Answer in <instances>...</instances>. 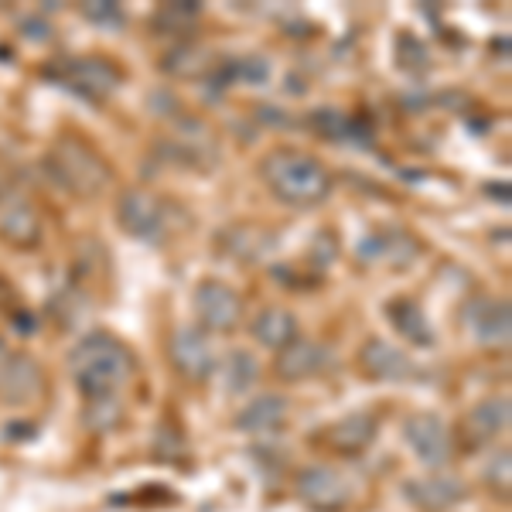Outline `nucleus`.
I'll use <instances>...</instances> for the list:
<instances>
[{"label": "nucleus", "mask_w": 512, "mask_h": 512, "mask_svg": "<svg viewBox=\"0 0 512 512\" xmlns=\"http://www.w3.org/2000/svg\"><path fill=\"white\" fill-rule=\"evenodd\" d=\"M72 376H76L79 390L89 400H103V396H117L120 386H127V379L134 376V359L123 349L117 338L93 332L72 349L69 355Z\"/></svg>", "instance_id": "1"}, {"label": "nucleus", "mask_w": 512, "mask_h": 512, "mask_svg": "<svg viewBox=\"0 0 512 512\" xmlns=\"http://www.w3.org/2000/svg\"><path fill=\"white\" fill-rule=\"evenodd\" d=\"M260 175L280 202H291V205H318L325 202L328 188H332L325 164L301 151H291V147L270 151L260 161Z\"/></svg>", "instance_id": "2"}, {"label": "nucleus", "mask_w": 512, "mask_h": 512, "mask_svg": "<svg viewBox=\"0 0 512 512\" xmlns=\"http://www.w3.org/2000/svg\"><path fill=\"white\" fill-rule=\"evenodd\" d=\"M45 164L55 175V181L69 188L72 195L93 198L110 185V168H106V161L99 158L93 147L82 144V140H72V137L59 140V144L48 151Z\"/></svg>", "instance_id": "3"}, {"label": "nucleus", "mask_w": 512, "mask_h": 512, "mask_svg": "<svg viewBox=\"0 0 512 512\" xmlns=\"http://www.w3.org/2000/svg\"><path fill=\"white\" fill-rule=\"evenodd\" d=\"M55 76H59V82H65V89L93 99V103L120 89V72L106 59H96V55L93 59H62L55 65Z\"/></svg>", "instance_id": "4"}, {"label": "nucleus", "mask_w": 512, "mask_h": 512, "mask_svg": "<svg viewBox=\"0 0 512 512\" xmlns=\"http://www.w3.org/2000/svg\"><path fill=\"white\" fill-rule=\"evenodd\" d=\"M403 434H407V444L410 451L417 454L424 465L431 468H444L454 454V441H451V431L444 427L441 417L434 414H417L403 424Z\"/></svg>", "instance_id": "5"}, {"label": "nucleus", "mask_w": 512, "mask_h": 512, "mask_svg": "<svg viewBox=\"0 0 512 512\" xmlns=\"http://www.w3.org/2000/svg\"><path fill=\"white\" fill-rule=\"evenodd\" d=\"M465 328L472 332L475 342L489 345V349H506L509 345V304L495 301V297H475V301L465 304Z\"/></svg>", "instance_id": "6"}, {"label": "nucleus", "mask_w": 512, "mask_h": 512, "mask_svg": "<svg viewBox=\"0 0 512 512\" xmlns=\"http://www.w3.org/2000/svg\"><path fill=\"white\" fill-rule=\"evenodd\" d=\"M195 315L205 328H216V332H233L243 318V301L233 287L219 284V280H205L195 291Z\"/></svg>", "instance_id": "7"}, {"label": "nucleus", "mask_w": 512, "mask_h": 512, "mask_svg": "<svg viewBox=\"0 0 512 512\" xmlns=\"http://www.w3.org/2000/svg\"><path fill=\"white\" fill-rule=\"evenodd\" d=\"M120 226L127 229L134 239H144V243H158L164 236V205L161 198H154L151 192H127L117 205Z\"/></svg>", "instance_id": "8"}, {"label": "nucleus", "mask_w": 512, "mask_h": 512, "mask_svg": "<svg viewBox=\"0 0 512 512\" xmlns=\"http://www.w3.org/2000/svg\"><path fill=\"white\" fill-rule=\"evenodd\" d=\"M297 495L318 512H338L349 502V489L332 468H308L297 475Z\"/></svg>", "instance_id": "9"}, {"label": "nucleus", "mask_w": 512, "mask_h": 512, "mask_svg": "<svg viewBox=\"0 0 512 512\" xmlns=\"http://www.w3.org/2000/svg\"><path fill=\"white\" fill-rule=\"evenodd\" d=\"M171 362L188 379H205L216 369V355H212L209 338L198 328H178L175 338H171Z\"/></svg>", "instance_id": "10"}, {"label": "nucleus", "mask_w": 512, "mask_h": 512, "mask_svg": "<svg viewBox=\"0 0 512 512\" xmlns=\"http://www.w3.org/2000/svg\"><path fill=\"white\" fill-rule=\"evenodd\" d=\"M168 158L192 164V168H205V164L216 161V137H212V130L205 123L181 120L178 134L168 140Z\"/></svg>", "instance_id": "11"}, {"label": "nucleus", "mask_w": 512, "mask_h": 512, "mask_svg": "<svg viewBox=\"0 0 512 512\" xmlns=\"http://www.w3.org/2000/svg\"><path fill=\"white\" fill-rule=\"evenodd\" d=\"M359 362L373 379H383V383H400V379L414 376V362L407 359L396 345L383 342V338H369L359 352Z\"/></svg>", "instance_id": "12"}, {"label": "nucleus", "mask_w": 512, "mask_h": 512, "mask_svg": "<svg viewBox=\"0 0 512 512\" xmlns=\"http://www.w3.org/2000/svg\"><path fill=\"white\" fill-rule=\"evenodd\" d=\"M325 366H328V349L318 342H304V338H297V342H291L287 349H280V355H277V376L287 379V383L315 376Z\"/></svg>", "instance_id": "13"}, {"label": "nucleus", "mask_w": 512, "mask_h": 512, "mask_svg": "<svg viewBox=\"0 0 512 512\" xmlns=\"http://www.w3.org/2000/svg\"><path fill=\"white\" fill-rule=\"evenodd\" d=\"M376 431H379V424L373 414H349L328 431V444H332L338 454H359L376 441Z\"/></svg>", "instance_id": "14"}, {"label": "nucleus", "mask_w": 512, "mask_h": 512, "mask_svg": "<svg viewBox=\"0 0 512 512\" xmlns=\"http://www.w3.org/2000/svg\"><path fill=\"white\" fill-rule=\"evenodd\" d=\"M0 386H4V396L11 403H24V400H31V396H38L41 369L28 355H14V359H7L4 373H0Z\"/></svg>", "instance_id": "15"}, {"label": "nucleus", "mask_w": 512, "mask_h": 512, "mask_svg": "<svg viewBox=\"0 0 512 512\" xmlns=\"http://www.w3.org/2000/svg\"><path fill=\"white\" fill-rule=\"evenodd\" d=\"M253 335L260 345L280 352L291 342H297V318L287 308H267V311H260V318L253 321Z\"/></svg>", "instance_id": "16"}, {"label": "nucleus", "mask_w": 512, "mask_h": 512, "mask_svg": "<svg viewBox=\"0 0 512 512\" xmlns=\"http://www.w3.org/2000/svg\"><path fill=\"white\" fill-rule=\"evenodd\" d=\"M410 499L417 502V506L431 509V512H444L451 509L454 502H461V482H454V478H444V475H434V478H420V482H410L407 485Z\"/></svg>", "instance_id": "17"}, {"label": "nucleus", "mask_w": 512, "mask_h": 512, "mask_svg": "<svg viewBox=\"0 0 512 512\" xmlns=\"http://www.w3.org/2000/svg\"><path fill=\"white\" fill-rule=\"evenodd\" d=\"M0 236L7 239V243L14 246H35L38 236H41V222L35 216V209L24 202H14L11 209L4 212V219H0Z\"/></svg>", "instance_id": "18"}, {"label": "nucleus", "mask_w": 512, "mask_h": 512, "mask_svg": "<svg viewBox=\"0 0 512 512\" xmlns=\"http://www.w3.org/2000/svg\"><path fill=\"white\" fill-rule=\"evenodd\" d=\"M386 315H390V321L396 325V332L407 335L410 342H417V345H431L434 342L431 325H427V318H424V311H420L417 301L400 297V301H393L390 308H386Z\"/></svg>", "instance_id": "19"}, {"label": "nucleus", "mask_w": 512, "mask_h": 512, "mask_svg": "<svg viewBox=\"0 0 512 512\" xmlns=\"http://www.w3.org/2000/svg\"><path fill=\"white\" fill-rule=\"evenodd\" d=\"M284 414H287V400H284V396L267 393V396H260V400H253L250 407L239 414L236 424L243 427V431H250V434H260V431H270V427H277L280 420H284Z\"/></svg>", "instance_id": "20"}, {"label": "nucleus", "mask_w": 512, "mask_h": 512, "mask_svg": "<svg viewBox=\"0 0 512 512\" xmlns=\"http://www.w3.org/2000/svg\"><path fill=\"white\" fill-rule=\"evenodd\" d=\"M509 427V396H489L468 414V431L478 437H495Z\"/></svg>", "instance_id": "21"}, {"label": "nucleus", "mask_w": 512, "mask_h": 512, "mask_svg": "<svg viewBox=\"0 0 512 512\" xmlns=\"http://www.w3.org/2000/svg\"><path fill=\"white\" fill-rule=\"evenodd\" d=\"M311 127L328 140H355L362 134L359 120H349L338 110H318L315 117H311ZM362 140H369V134H362Z\"/></svg>", "instance_id": "22"}, {"label": "nucleus", "mask_w": 512, "mask_h": 512, "mask_svg": "<svg viewBox=\"0 0 512 512\" xmlns=\"http://www.w3.org/2000/svg\"><path fill=\"white\" fill-rule=\"evenodd\" d=\"M222 376H226V390L229 393H246L253 386L256 379V362L250 352H233L226 359V369H222Z\"/></svg>", "instance_id": "23"}, {"label": "nucleus", "mask_w": 512, "mask_h": 512, "mask_svg": "<svg viewBox=\"0 0 512 512\" xmlns=\"http://www.w3.org/2000/svg\"><path fill=\"white\" fill-rule=\"evenodd\" d=\"M205 52L195 45H181L175 52H168V59H164V69L171 72V76H198V72L205 69Z\"/></svg>", "instance_id": "24"}, {"label": "nucleus", "mask_w": 512, "mask_h": 512, "mask_svg": "<svg viewBox=\"0 0 512 512\" xmlns=\"http://www.w3.org/2000/svg\"><path fill=\"white\" fill-rule=\"evenodd\" d=\"M117 420H120V403H117V396L89 400V407H86V424L93 427V431H106V427H113Z\"/></svg>", "instance_id": "25"}, {"label": "nucleus", "mask_w": 512, "mask_h": 512, "mask_svg": "<svg viewBox=\"0 0 512 512\" xmlns=\"http://www.w3.org/2000/svg\"><path fill=\"white\" fill-rule=\"evenodd\" d=\"M229 76L250 82V86H263V82L270 79V65L267 59H260V55H246V59L229 62Z\"/></svg>", "instance_id": "26"}, {"label": "nucleus", "mask_w": 512, "mask_h": 512, "mask_svg": "<svg viewBox=\"0 0 512 512\" xmlns=\"http://www.w3.org/2000/svg\"><path fill=\"white\" fill-rule=\"evenodd\" d=\"M202 14V7L198 4H168V7H161V14L154 18V28H192V21Z\"/></svg>", "instance_id": "27"}, {"label": "nucleus", "mask_w": 512, "mask_h": 512, "mask_svg": "<svg viewBox=\"0 0 512 512\" xmlns=\"http://www.w3.org/2000/svg\"><path fill=\"white\" fill-rule=\"evenodd\" d=\"M86 18L89 21H106V24H120L123 14L117 4H106V0H99V4H86Z\"/></svg>", "instance_id": "28"}, {"label": "nucleus", "mask_w": 512, "mask_h": 512, "mask_svg": "<svg viewBox=\"0 0 512 512\" xmlns=\"http://www.w3.org/2000/svg\"><path fill=\"white\" fill-rule=\"evenodd\" d=\"M502 478V492H509V451H502L499 458L492 461V472H489V482L499 485Z\"/></svg>", "instance_id": "29"}, {"label": "nucleus", "mask_w": 512, "mask_h": 512, "mask_svg": "<svg viewBox=\"0 0 512 512\" xmlns=\"http://www.w3.org/2000/svg\"><path fill=\"white\" fill-rule=\"evenodd\" d=\"M4 366H7V349H4V342H0V373H4Z\"/></svg>", "instance_id": "30"}, {"label": "nucleus", "mask_w": 512, "mask_h": 512, "mask_svg": "<svg viewBox=\"0 0 512 512\" xmlns=\"http://www.w3.org/2000/svg\"><path fill=\"white\" fill-rule=\"evenodd\" d=\"M0 192H4V185H0Z\"/></svg>", "instance_id": "31"}]
</instances>
